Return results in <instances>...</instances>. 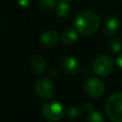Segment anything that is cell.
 <instances>
[{
    "mask_svg": "<svg viewBox=\"0 0 122 122\" xmlns=\"http://www.w3.org/2000/svg\"><path fill=\"white\" fill-rule=\"evenodd\" d=\"M100 26V18L92 10H83L77 14L74 20L76 30L82 35H90L95 32Z\"/></svg>",
    "mask_w": 122,
    "mask_h": 122,
    "instance_id": "obj_1",
    "label": "cell"
},
{
    "mask_svg": "<svg viewBox=\"0 0 122 122\" xmlns=\"http://www.w3.org/2000/svg\"><path fill=\"white\" fill-rule=\"evenodd\" d=\"M105 112L112 122H122V92H115L109 96L105 103Z\"/></svg>",
    "mask_w": 122,
    "mask_h": 122,
    "instance_id": "obj_2",
    "label": "cell"
},
{
    "mask_svg": "<svg viewBox=\"0 0 122 122\" xmlns=\"http://www.w3.org/2000/svg\"><path fill=\"white\" fill-rule=\"evenodd\" d=\"M42 114L44 118L49 121L56 122L61 120L64 116V108L63 105L57 101H50L43 105Z\"/></svg>",
    "mask_w": 122,
    "mask_h": 122,
    "instance_id": "obj_3",
    "label": "cell"
},
{
    "mask_svg": "<svg viewBox=\"0 0 122 122\" xmlns=\"http://www.w3.org/2000/svg\"><path fill=\"white\" fill-rule=\"evenodd\" d=\"M113 69V63L112 58L106 54L98 55L92 63V70L93 71L102 77H106L111 74Z\"/></svg>",
    "mask_w": 122,
    "mask_h": 122,
    "instance_id": "obj_4",
    "label": "cell"
},
{
    "mask_svg": "<svg viewBox=\"0 0 122 122\" xmlns=\"http://www.w3.org/2000/svg\"><path fill=\"white\" fill-rule=\"evenodd\" d=\"M34 90L36 94L42 99H51L54 94V86L47 78H39L35 82Z\"/></svg>",
    "mask_w": 122,
    "mask_h": 122,
    "instance_id": "obj_5",
    "label": "cell"
},
{
    "mask_svg": "<svg viewBox=\"0 0 122 122\" xmlns=\"http://www.w3.org/2000/svg\"><path fill=\"white\" fill-rule=\"evenodd\" d=\"M84 90L91 97H99L104 93L105 86L101 80L95 77L88 78L84 83Z\"/></svg>",
    "mask_w": 122,
    "mask_h": 122,
    "instance_id": "obj_6",
    "label": "cell"
},
{
    "mask_svg": "<svg viewBox=\"0 0 122 122\" xmlns=\"http://www.w3.org/2000/svg\"><path fill=\"white\" fill-rule=\"evenodd\" d=\"M58 40H59L58 33L52 30H49L44 31L40 36V42L46 48L54 47L57 44Z\"/></svg>",
    "mask_w": 122,
    "mask_h": 122,
    "instance_id": "obj_7",
    "label": "cell"
},
{
    "mask_svg": "<svg viewBox=\"0 0 122 122\" xmlns=\"http://www.w3.org/2000/svg\"><path fill=\"white\" fill-rule=\"evenodd\" d=\"M62 67L64 71L69 74H75L79 71V63L73 56L67 55L62 59Z\"/></svg>",
    "mask_w": 122,
    "mask_h": 122,
    "instance_id": "obj_8",
    "label": "cell"
},
{
    "mask_svg": "<svg viewBox=\"0 0 122 122\" xmlns=\"http://www.w3.org/2000/svg\"><path fill=\"white\" fill-rule=\"evenodd\" d=\"M118 27H119V23H118L117 18L113 15H110L105 20L104 27H103V32L107 36H112L117 32Z\"/></svg>",
    "mask_w": 122,
    "mask_h": 122,
    "instance_id": "obj_9",
    "label": "cell"
},
{
    "mask_svg": "<svg viewBox=\"0 0 122 122\" xmlns=\"http://www.w3.org/2000/svg\"><path fill=\"white\" fill-rule=\"evenodd\" d=\"M30 67L32 71L36 73H42L47 68L46 60L40 55H34L30 60Z\"/></svg>",
    "mask_w": 122,
    "mask_h": 122,
    "instance_id": "obj_10",
    "label": "cell"
},
{
    "mask_svg": "<svg viewBox=\"0 0 122 122\" xmlns=\"http://www.w3.org/2000/svg\"><path fill=\"white\" fill-rule=\"evenodd\" d=\"M78 33L76 29H66L61 33V41L65 45L72 44L78 39Z\"/></svg>",
    "mask_w": 122,
    "mask_h": 122,
    "instance_id": "obj_11",
    "label": "cell"
},
{
    "mask_svg": "<svg viewBox=\"0 0 122 122\" xmlns=\"http://www.w3.org/2000/svg\"><path fill=\"white\" fill-rule=\"evenodd\" d=\"M55 10V14L58 17H66L70 11H71V7L69 5V2H65V1H59L54 9Z\"/></svg>",
    "mask_w": 122,
    "mask_h": 122,
    "instance_id": "obj_12",
    "label": "cell"
},
{
    "mask_svg": "<svg viewBox=\"0 0 122 122\" xmlns=\"http://www.w3.org/2000/svg\"><path fill=\"white\" fill-rule=\"evenodd\" d=\"M83 114V110L79 106H72L68 111V117L71 120H77Z\"/></svg>",
    "mask_w": 122,
    "mask_h": 122,
    "instance_id": "obj_13",
    "label": "cell"
},
{
    "mask_svg": "<svg viewBox=\"0 0 122 122\" xmlns=\"http://www.w3.org/2000/svg\"><path fill=\"white\" fill-rule=\"evenodd\" d=\"M57 5L56 0H39V6L43 10L50 11L55 9Z\"/></svg>",
    "mask_w": 122,
    "mask_h": 122,
    "instance_id": "obj_14",
    "label": "cell"
},
{
    "mask_svg": "<svg viewBox=\"0 0 122 122\" xmlns=\"http://www.w3.org/2000/svg\"><path fill=\"white\" fill-rule=\"evenodd\" d=\"M104 116L102 115L101 112H97V111H92L90 112H88V116H87V121L89 122H104Z\"/></svg>",
    "mask_w": 122,
    "mask_h": 122,
    "instance_id": "obj_15",
    "label": "cell"
},
{
    "mask_svg": "<svg viewBox=\"0 0 122 122\" xmlns=\"http://www.w3.org/2000/svg\"><path fill=\"white\" fill-rule=\"evenodd\" d=\"M121 48H122V43L119 39L113 38L109 42V50L113 53H116V52L120 51Z\"/></svg>",
    "mask_w": 122,
    "mask_h": 122,
    "instance_id": "obj_16",
    "label": "cell"
},
{
    "mask_svg": "<svg viewBox=\"0 0 122 122\" xmlns=\"http://www.w3.org/2000/svg\"><path fill=\"white\" fill-rule=\"evenodd\" d=\"M21 9H28L30 6V0H15Z\"/></svg>",
    "mask_w": 122,
    "mask_h": 122,
    "instance_id": "obj_17",
    "label": "cell"
},
{
    "mask_svg": "<svg viewBox=\"0 0 122 122\" xmlns=\"http://www.w3.org/2000/svg\"><path fill=\"white\" fill-rule=\"evenodd\" d=\"M83 107H84V110H85L87 112H90L93 111V105H92V103H90V102H86Z\"/></svg>",
    "mask_w": 122,
    "mask_h": 122,
    "instance_id": "obj_18",
    "label": "cell"
},
{
    "mask_svg": "<svg viewBox=\"0 0 122 122\" xmlns=\"http://www.w3.org/2000/svg\"><path fill=\"white\" fill-rule=\"evenodd\" d=\"M116 64H117V66L120 69H122V53H120L117 56V58H116Z\"/></svg>",
    "mask_w": 122,
    "mask_h": 122,
    "instance_id": "obj_19",
    "label": "cell"
},
{
    "mask_svg": "<svg viewBox=\"0 0 122 122\" xmlns=\"http://www.w3.org/2000/svg\"><path fill=\"white\" fill-rule=\"evenodd\" d=\"M59 1H65V2H71V0H59Z\"/></svg>",
    "mask_w": 122,
    "mask_h": 122,
    "instance_id": "obj_20",
    "label": "cell"
}]
</instances>
